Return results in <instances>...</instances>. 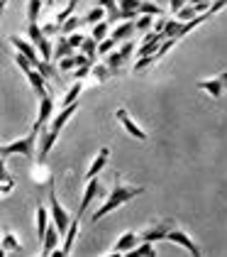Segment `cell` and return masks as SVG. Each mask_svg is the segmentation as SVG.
I'll return each instance as SVG.
<instances>
[{
    "label": "cell",
    "instance_id": "cell-1",
    "mask_svg": "<svg viewBox=\"0 0 227 257\" xmlns=\"http://www.w3.org/2000/svg\"><path fill=\"white\" fill-rule=\"evenodd\" d=\"M142 194H144V186H130V184H122L120 174H115V186H113V191H110V196L105 198V203H103L100 208H95V213L91 216V220L98 223L100 218H105L108 213L117 211L120 206H125L127 201L142 196Z\"/></svg>",
    "mask_w": 227,
    "mask_h": 257
},
{
    "label": "cell",
    "instance_id": "cell-2",
    "mask_svg": "<svg viewBox=\"0 0 227 257\" xmlns=\"http://www.w3.org/2000/svg\"><path fill=\"white\" fill-rule=\"evenodd\" d=\"M37 138H39V130L32 127L25 138L13 140L8 145H0V157L5 159V157H10V155H22V157H27V159H35L37 157Z\"/></svg>",
    "mask_w": 227,
    "mask_h": 257
},
{
    "label": "cell",
    "instance_id": "cell-3",
    "mask_svg": "<svg viewBox=\"0 0 227 257\" xmlns=\"http://www.w3.org/2000/svg\"><path fill=\"white\" fill-rule=\"evenodd\" d=\"M27 37H30V42L37 47L39 57L44 61H52V52H54V47H52V42H49V37L42 32V27H39L37 22H27Z\"/></svg>",
    "mask_w": 227,
    "mask_h": 257
},
{
    "label": "cell",
    "instance_id": "cell-4",
    "mask_svg": "<svg viewBox=\"0 0 227 257\" xmlns=\"http://www.w3.org/2000/svg\"><path fill=\"white\" fill-rule=\"evenodd\" d=\"M49 218H52V223L59 228V233L64 235L66 228H69V223H71V216L64 211V206L59 203V198L54 191H49Z\"/></svg>",
    "mask_w": 227,
    "mask_h": 257
},
{
    "label": "cell",
    "instance_id": "cell-5",
    "mask_svg": "<svg viewBox=\"0 0 227 257\" xmlns=\"http://www.w3.org/2000/svg\"><path fill=\"white\" fill-rule=\"evenodd\" d=\"M132 52H134V44L130 40H125L117 47V52H110V54H108V64H105V66H108L113 74H117V71L125 66V61L132 57Z\"/></svg>",
    "mask_w": 227,
    "mask_h": 257
},
{
    "label": "cell",
    "instance_id": "cell-6",
    "mask_svg": "<svg viewBox=\"0 0 227 257\" xmlns=\"http://www.w3.org/2000/svg\"><path fill=\"white\" fill-rule=\"evenodd\" d=\"M173 228L171 220H159V223H151L147 225L142 233H139V240H149V242H159V240H166L169 230Z\"/></svg>",
    "mask_w": 227,
    "mask_h": 257
},
{
    "label": "cell",
    "instance_id": "cell-7",
    "mask_svg": "<svg viewBox=\"0 0 227 257\" xmlns=\"http://www.w3.org/2000/svg\"><path fill=\"white\" fill-rule=\"evenodd\" d=\"M115 118H117V122H120V125H122L125 130H127V135H132V138H137L139 142H147V138H149V135H147V133H144V130H142V127H139L137 122H134L132 115H130V113H127L125 108H117Z\"/></svg>",
    "mask_w": 227,
    "mask_h": 257
},
{
    "label": "cell",
    "instance_id": "cell-8",
    "mask_svg": "<svg viewBox=\"0 0 227 257\" xmlns=\"http://www.w3.org/2000/svg\"><path fill=\"white\" fill-rule=\"evenodd\" d=\"M198 88H203V91H205L208 96H212V98H220L227 88V71H220V74L212 76V79L198 81Z\"/></svg>",
    "mask_w": 227,
    "mask_h": 257
},
{
    "label": "cell",
    "instance_id": "cell-9",
    "mask_svg": "<svg viewBox=\"0 0 227 257\" xmlns=\"http://www.w3.org/2000/svg\"><path fill=\"white\" fill-rule=\"evenodd\" d=\"M54 115V98H52V93H44V96H39V110H37V118L32 122V127H44L49 120Z\"/></svg>",
    "mask_w": 227,
    "mask_h": 257
},
{
    "label": "cell",
    "instance_id": "cell-10",
    "mask_svg": "<svg viewBox=\"0 0 227 257\" xmlns=\"http://www.w3.org/2000/svg\"><path fill=\"white\" fill-rule=\"evenodd\" d=\"M166 240L176 242V245H181V247H183L188 255L200 257V247H198V245H195V242H193V240L188 237V233H183L181 228H176V225H173V228L169 230V235H166Z\"/></svg>",
    "mask_w": 227,
    "mask_h": 257
},
{
    "label": "cell",
    "instance_id": "cell-11",
    "mask_svg": "<svg viewBox=\"0 0 227 257\" xmlns=\"http://www.w3.org/2000/svg\"><path fill=\"white\" fill-rule=\"evenodd\" d=\"M103 189H100V181H98V177L88 179V184H86V191H83V198H81V206H78V213H76V218L81 220V216L88 211V206L95 201V196L100 194Z\"/></svg>",
    "mask_w": 227,
    "mask_h": 257
},
{
    "label": "cell",
    "instance_id": "cell-12",
    "mask_svg": "<svg viewBox=\"0 0 227 257\" xmlns=\"http://www.w3.org/2000/svg\"><path fill=\"white\" fill-rule=\"evenodd\" d=\"M10 44L18 49L20 54H25L27 59L32 61V66H37L39 61H42V57H39V52H37V47H35V44H32L30 40H22V37H18V35H13V37H10Z\"/></svg>",
    "mask_w": 227,
    "mask_h": 257
},
{
    "label": "cell",
    "instance_id": "cell-13",
    "mask_svg": "<svg viewBox=\"0 0 227 257\" xmlns=\"http://www.w3.org/2000/svg\"><path fill=\"white\" fill-rule=\"evenodd\" d=\"M78 218H71V223H69V228H66V233H64V247H57L52 255L54 257H69L71 255V250H74V240H76V233H78Z\"/></svg>",
    "mask_w": 227,
    "mask_h": 257
},
{
    "label": "cell",
    "instance_id": "cell-14",
    "mask_svg": "<svg viewBox=\"0 0 227 257\" xmlns=\"http://www.w3.org/2000/svg\"><path fill=\"white\" fill-rule=\"evenodd\" d=\"M137 242H139V233L127 230V233H122V235L115 240V247H113V252H110V255H127Z\"/></svg>",
    "mask_w": 227,
    "mask_h": 257
},
{
    "label": "cell",
    "instance_id": "cell-15",
    "mask_svg": "<svg viewBox=\"0 0 227 257\" xmlns=\"http://www.w3.org/2000/svg\"><path fill=\"white\" fill-rule=\"evenodd\" d=\"M22 74L27 76V81H30V86H32V91L37 93V98H39V96H44V93H49V88H47V79H44V76L39 74V71L35 69V66L25 69Z\"/></svg>",
    "mask_w": 227,
    "mask_h": 257
},
{
    "label": "cell",
    "instance_id": "cell-16",
    "mask_svg": "<svg viewBox=\"0 0 227 257\" xmlns=\"http://www.w3.org/2000/svg\"><path fill=\"white\" fill-rule=\"evenodd\" d=\"M59 237H61V233H59L57 225H47V233H44V237H42V255L49 257L54 250H57Z\"/></svg>",
    "mask_w": 227,
    "mask_h": 257
},
{
    "label": "cell",
    "instance_id": "cell-17",
    "mask_svg": "<svg viewBox=\"0 0 227 257\" xmlns=\"http://www.w3.org/2000/svg\"><path fill=\"white\" fill-rule=\"evenodd\" d=\"M108 159H110V150H108V147H100V152L95 155V159L91 162V167H88V172H86V179L98 177V172L108 164Z\"/></svg>",
    "mask_w": 227,
    "mask_h": 257
},
{
    "label": "cell",
    "instance_id": "cell-18",
    "mask_svg": "<svg viewBox=\"0 0 227 257\" xmlns=\"http://www.w3.org/2000/svg\"><path fill=\"white\" fill-rule=\"evenodd\" d=\"M0 247L5 250V252H10V255H20L22 252V245H20V240L15 237L13 230H5L3 237H0Z\"/></svg>",
    "mask_w": 227,
    "mask_h": 257
},
{
    "label": "cell",
    "instance_id": "cell-19",
    "mask_svg": "<svg viewBox=\"0 0 227 257\" xmlns=\"http://www.w3.org/2000/svg\"><path fill=\"white\" fill-rule=\"evenodd\" d=\"M132 32H134V20H125V22H117V30L110 32V37L115 42H125L132 37Z\"/></svg>",
    "mask_w": 227,
    "mask_h": 257
},
{
    "label": "cell",
    "instance_id": "cell-20",
    "mask_svg": "<svg viewBox=\"0 0 227 257\" xmlns=\"http://www.w3.org/2000/svg\"><path fill=\"white\" fill-rule=\"evenodd\" d=\"M35 220H37V237H39V242H42V237H44V233H47V225H49V208L37 206Z\"/></svg>",
    "mask_w": 227,
    "mask_h": 257
},
{
    "label": "cell",
    "instance_id": "cell-21",
    "mask_svg": "<svg viewBox=\"0 0 227 257\" xmlns=\"http://www.w3.org/2000/svg\"><path fill=\"white\" fill-rule=\"evenodd\" d=\"M32 181H35V184H39V186H42V184H47V186L52 184V172L44 167V162H39L37 167L32 169Z\"/></svg>",
    "mask_w": 227,
    "mask_h": 257
},
{
    "label": "cell",
    "instance_id": "cell-22",
    "mask_svg": "<svg viewBox=\"0 0 227 257\" xmlns=\"http://www.w3.org/2000/svg\"><path fill=\"white\" fill-rule=\"evenodd\" d=\"M71 54H76V49L69 44V40H66V37H61V40H59V44L54 47V52H52V59L59 61V59H64V57H71Z\"/></svg>",
    "mask_w": 227,
    "mask_h": 257
},
{
    "label": "cell",
    "instance_id": "cell-23",
    "mask_svg": "<svg viewBox=\"0 0 227 257\" xmlns=\"http://www.w3.org/2000/svg\"><path fill=\"white\" fill-rule=\"evenodd\" d=\"M127 255H132V257H154L156 255V247H154V242H149V240H142V245H139V247L134 245Z\"/></svg>",
    "mask_w": 227,
    "mask_h": 257
},
{
    "label": "cell",
    "instance_id": "cell-24",
    "mask_svg": "<svg viewBox=\"0 0 227 257\" xmlns=\"http://www.w3.org/2000/svg\"><path fill=\"white\" fill-rule=\"evenodd\" d=\"M78 27H83V18H78V15H71V18H66V20L61 22V32L59 35H71V32H76Z\"/></svg>",
    "mask_w": 227,
    "mask_h": 257
},
{
    "label": "cell",
    "instance_id": "cell-25",
    "mask_svg": "<svg viewBox=\"0 0 227 257\" xmlns=\"http://www.w3.org/2000/svg\"><path fill=\"white\" fill-rule=\"evenodd\" d=\"M88 76H91V81H93V83H105V81L113 76V71H110L108 66H100V64H98V66H93V69H91V74H88Z\"/></svg>",
    "mask_w": 227,
    "mask_h": 257
},
{
    "label": "cell",
    "instance_id": "cell-26",
    "mask_svg": "<svg viewBox=\"0 0 227 257\" xmlns=\"http://www.w3.org/2000/svg\"><path fill=\"white\" fill-rule=\"evenodd\" d=\"M108 35H110V22H108V20H100V22H95V25H93V30H91V37H93L95 42L105 40Z\"/></svg>",
    "mask_w": 227,
    "mask_h": 257
},
{
    "label": "cell",
    "instance_id": "cell-27",
    "mask_svg": "<svg viewBox=\"0 0 227 257\" xmlns=\"http://www.w3.org/2000/svg\"><path fill=\"white\" fill-rule=\"evenodd\" d=\"M35 69H37V71H39V74H42V76H44L47 81H49V79H57V76H59V69L54 66V64H52V61H44V59H42L37 66H35Z\"/></svg>",
    "mask_w": 227,
    "mask_h": 257
},
{
    "label": "cell",
    "instance_id": "cell-28",
    "mask_svg": "<svg viewBox=\"0 0 227 257\" xmlns=\"http://www.w3.org/2000/svg\"><path fill=\"white\" fill-rule=\"evenodd\" d=\"M105 20V8H100V5H95L91 8L86 15H83V25H95V22Z\"/></svg>",
    "mask_w": 227,
    "mask_h": 257
},
{
    "label": "cell",
    "instance_id": "cell-29",
    "mask_svg": "<svg viewBox=\"0 0 227 257\" xmlns=\"http://www.w3.org/2000/svg\"><path fill=\"white\" fill-rule=\"evenodd\" d=\"M78 52H81V54H86V57H91V59H95V54H98V42H95L93 37H86L83 44L78 47Z\"/></svg>",
    "mask_w": 227,
    "mask_h": 257
},
{
    "label": "cell",
    "instance_id": "cell-30",
    "mask_svg": "<svg viewBox=\"0 0 227 257\" xmlns=\"http://www.w3.org/2000/svg\"><path fill=\"white\" fill-rule=\"evenodd\" d=\"M42 3H44V0H30V3H27V22H37L39 20Z\"/></svg>",
    "mask_w": 227,
    "mask_h": 257
},
{
    "label": "cell",
    "instance_id": "cell-31",
    "mask_svg": "<svg viewBox=\"0 0 227 257\" xmlns=\"http://www.w3.org/2000/svg\"><path fill=\"white\" fill-rule=\"evenodd\" d=\"M81 91H83V81H76L74 86L69 88V93L64 96V100H61V105H69V103H74V100H78V96H81Z\"/></svg>",
    "mask_w": 227,
    "mask_h": 257
},
{
    "label": "cell",
    "instance_id": "cell-32",
    "mask_svg": "<svg viewBox=\"0 0 227 257\" xmlns=\"http://www.w3.org/2000/svg\"><path fill=\"white\" fill-rule=\"evenodd\" d=\"M78 3H81V0H69V3H66V8H64V10H59V15H57V22H59V25L66 20V18H71V15H74L76 8H78Z\"/></svg>",
    "mask_w": 227,
    "mask_h": 257
},
{
    "label": "cell",
    "instance_id": "cell-33",
    "mask_svg": "<svg viewBox=\"0 0 227 257\" xmlns=\"http://www.w3.org/2000/svg\"><path fill=\"white\" fill-rule=\"evenodd\" d=\"M139 13H142V15H151V18H156V15H161V8H159L156 3H147V0H142Z\"/></svg>",
    "mask_w": 227,
    "mask_h": 257
},
{
    "label": "cell",
    "instance_id": "cell-34",
    "mask_svg": "<svg viewBox=\"0 0 227 257\" xmlns=\"http://www.w3.org/2000/svg\"><path fill=\"white\" fill-rule=\"evenodd\" d=\"M115 47H117V42H115L113 37L108 35L105 40H100V42H98V54H110V52H113Z\"/></svg>",
    "mask_w": 227,
    "mask_h": 257
},
{
    "label": "cell",
    "instance_id": "cell-35",
    "mask_svg": "<svg viewBox=\"0 0 227 257\" xmlns=\"http://www.w3.org/2000/svg\"><path fill=\"white\" fill-rule=\"evenodd\" d=\"M156 54H149V57H139V59H137V64H134V71H144V69H147V66H154V64H156Z\"/></svg>",
    "mask_w": 227,
    "mask_h": 257
},
{
    "label": "cell",
    "instance_id": "cell-36",
    "mask_svg": "<svg viewBox=\"0 0 227 257\" xmlns=\"http://www.w3.org/2000/svg\"><path fill=\"white\" fill-rule=\"evenodd\" d=\"M151 20H154L151 15H142L139 13L137 20H134V30H151Z\"/></svg>",
    "mask_w": 227,
    "mask_h": 257
},
{
    "label": "cell",
    "instance_id": "cell-37",
    "mask_svg": "<svg viewBox=\"0 0 227 257\" xmlns=\"http://www.w3.org/2000/svg\"><path fill=\"white\" fill-rule=\"evenodd\" d=\"M91 69H93V64H83V66H76L74 69V79L76 81H83L88 74H91Z\"/></svg>",
    "mask_w": 227,
    "mask_h": 257
},
{
    "label": "cell",
    "instance_id": "cell-38",
    "mask_svg": "<svg viewBox=\"0 0 227 257\" xmlns=\"http://www.w3.org/2000/svg\"><path fill=\"white\" fill-rule=\"evenodd\" d=\"M71 69H76V54L59 59V71H71Z\"/></svg>",
    "mask_w": 227,
    "mask_h": 257
},
{
    "label": "cell",
    "instance_id": "cell-39",
    "mask_svg": "<svg viewBox=\"0 0 227 257\" xmlns=\"http://www.w3.org/2000/svg\"><path fill=\"white\" fill-rule=\"evenodd\" d=\"M42 32H44L47 37H49V35H59V32H61V25H59L57 20H54V22H47V25H42Z\"/></svg>",
    "mask_w": 227,
    "mask_h": 257
},
{
    "label": "cell",
    "instance_id": "cell-40",
    "mask_svg": "<svg viewBox=\"0 0 227 257\" xmlns=\"http://www.w3.org/2000/svg\"><path fill=\"white\" fill-rule=\"evenodd\" d=\"M66 40H69V44H71L74 49H78V47L83 44V40H86V37H83V35L76 30V32H71V35H66Z\"/></svg>",
    "mask_w": 227,
    "mask_h": 257
},
{
    "label": "cell",
    "instance_id": "cell-41",
    "mask_svg": "<svg viewBox=\"0 0 227 257\" xmlns=\"http://www.w3.org/2000/svg\"><path fill=\"white\" fill-rule=\"evenodd\" d=\"M117 5H120L122 10H137V13H139L142 0H117Z\"/></svg>",
    "mask_w": 227,
    "mask_h": 257
},
{
    "label": "cell",
    "instance_id": "cell-42",
    "mask_svg": "<svg viewBox=\"0 0 227 257\" xmlns=\"http://www.w3.org/2000/svg\"><path fill=\"white\" fill-rule=\"evenodd\" d=\"M13 189H15V181H13V179H10V181H0V196H8Z\"/></svg>",
    "mask_w": 227,
    "mask_h": 257
},
{
    "label": "cell",
    "instance_id": "cell-43",
    "mask_svg": "<svg viewBox=\"0 0 227 257\" xmlns=\"http://www.w3.org/2000/svg\"><path fill=\"white\" fill-rule=\"evenodd\" d=\"M10 174H8V169H5V159L0 157V181H10Z\"/></svg>",
    "mask_w": 227,
    "mask_h": 257
},
{
    "label": "cell",
    "instance_id": "cell-44",
    "mask_svg": "<svg viewBox=\"0 0 227 257\" xmlns=\"http://www.w3.org/2000/svg\"><path fill=\"white\" fill-rule=\"evenodd\" d=\"M190 0H169V5H171V10H173V13H176V10H181V8H183V5H188Z\"/></svg>",
    "mask_w": 227,
    "mask_h": 257
},
{
    "label": "cell",
    "instance_id": "cell-45",
    "mask_svg": "<svg viewBox=\"0 0 227 257\" xmlns=\"http://www.w3.org/2000/svg\"><path fill=\"white\" fill-rule=\"evenodd\" d=\"M95 5H100V8H113V5H117V0H95Z\"/></svg>",
    "mask_w": 227,
    "mask_h": 257
},
{
    "label": "cell",
    "instance_id": "cell-46",
    "mask_svg": "<svg viewBox=\"0 0 227 257\" xmlns=\"http://www.w3.org/2000/svg\"><path fill=\"white\" fill-rule=\"evenodd\" d=\"M164 25H166V20H164V18H159V20H156V25H154L151 30H154V32H164Z\"/></svg>",
    "mask_w": 227,
    "mask_h": 257
},
{
    "label": "cell",
    "instance_id": "cell-47",
    "mask_svg": "<svg viewBox=\"0 0 227 257\" xmlns=\"http://www.w3.org/2000/svg\"><path fill=\"white\" fill-rule=\"evenodd\" d=\"M200 3H212V0H190V5H200Z\"/></svg>",
    "mask_w": 227,
    "mask_h": 257
},
{
    "label": "cell",
    "instance_id": "cell-48",
    "mask_svg": "<svg viewBox=\"0 0 227 257\" xmlns=\"http://www.w3.org/2000/svg\"><path fill=\"white\" fill-rule=\"evenodd\" d=\"M5 5H8V0H0V15H3V10H5Z\"/></svg>",
    "mask_w": 227,
    "mask_h": 257
},
{
    "label": "cell",
    "instance_id": "cell-49",
    "mask_svg": "<svg viewBox=\"0 0 227 257\" xmlns=\"http://www.w3.org/2000/svg\"><path fill=\"white\" fill-rule=\"evenodd\" d=\"M3 255H5V250H3V247H0V257H3Z\"/></svg>",
    "mask_w": 227,
    "mask_h": 257
}]
</instances>
